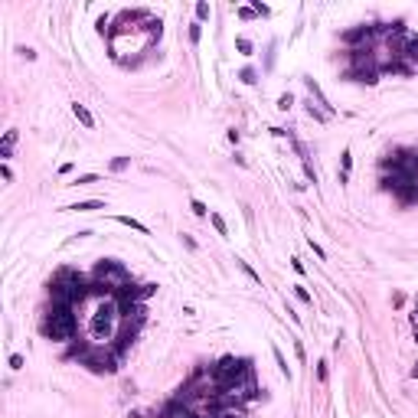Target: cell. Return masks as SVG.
<instances>
[{
  "instance_id": "obj_1",
  "label": "cell",
  "mask_w": 418,
  "mask_h": 418,
  "mask_svg": "<svg viewBox=\"0 0 418 418\" xmlns=\"http://www.w3.org/2000/svg\"><path fill=\"white\" fill-rule=\"evenodd\" d=\"M79 330V317H75V307H49L46 317H43V337L53 340V343H65V340L75 337Z\"/></svg>"
},
{
  "instance_id": "obj_2",
  "label": "cell",
  "mask_w": 418,
  "mask_h": 418,
  "mask_svg": "<svg viewBox=\"0 0 418 418\" xmlns=\"http://www.w3.org/2000/svg\"><path fill=\"white\" fill-rule=\"evenodd\" d=\"M92 281L108 288V291H121L124 284H131V271H127L118 258H102L92 271Z\"/></svg>"
},
{
  "instance_id": "obj_3",
  "label": "cell",
  "mask_w": 418,
  "mask_h": 418,
  "mask_svg": "<svg viewBox=\"0 0 418 418\" xmlns=\"http://www.w3.org/2000/svg\"><path fill=\"white\" fill-rule=\"evenodd\" d=\"M213 372H216V379H219V382H236V379L255 376L252 359H242V356H222L219 363L213 366Z\"/></svg>"
},
{
  "instance_id": "obj_4",
  "label": "cell",
  "mask_w": 418,
  "mask_h": 418,
  "mask_svg": "<svg viewBox=\"0 0 418 418\" xmlns=\"http://www.w3.org/2000/svg\"><path fill=\"white\" fill-rule=\"evenodd\" d=\"M79 363H82V366H88L92 372H118L121 359H118V356H111V353H105V350L88 347L85 353H82V359H79Z\"/></svg>"
},
{
  "instance_id": "obj_5",
  "label": "cell",
  "mask_w": 418,
  "mask_h": 418,
  "mask_svg": "<svg viewBox=\"0 0 418 418\" xmlns=\"http://www.w3.org/2000/svg\"><path fill=\"white\" fill-rule=\"evenodd\" d=\"M157 418H199V415H196L193 409H186V405H180V402H174V399H170V402H167L164 409L157 412Z\"/></svg>"
},
{
  "instance_id": "obj_6",
  "label": "cell",
  "mask_w": 418,
  "mask_h": 418,
  "mask_svg": "<svg viewBox=\"0 0 418 418\" xmlns=\"http://www.w3.org/2000/svg\"><path fill=\"white\" fill-rule=\"evenodd\" d=\"M340 40L347 43V46L356 49V43H369V40H372V26H356V30H347Z\"/></svg>"
},
{
  "instance_id": "obj_7",
  "label": "cell",
  "mask_w": 418,
  "mask_h": 418,
  "mask_svg": "<svg viewBox=\"0 0 418 418\" xmlns=\"http://www.w3.org/2000/svg\"><path fill=\"white\" fill-rule=\"evenodd\" d=\"M347 79H356V82H366V85H376L379 82V69H350Z\"/></svg>"
},
{
  "instance_id": "obj_8",
  "label": "cell",
  "mask_w": 418,
  "mask_h": 418,
  "mask_svg": "<svg viewBox=\"0 0 418 418\" xmlns=\"http://www.w3.org/2000/svg\"><path fill=\"white\" fill-rule=\"evenodd\" d=\"M304 85H307V92H310V98H317V105H324V111L327 115H333V105L327 102V95L320 92V85H317L314 79H304Z\"/></svg>"
},
{
  "instance_id": "obj_9",
  "label": "cell",
  "mask_w": 418,
  "mask_h": 418,
  "mask_svg": "<svg viewBox=\"0 0 418 418\" xmlns=\"http://www.w3.org/2000/svg\"><path fill=\"white\" fill-rule=\"evenodd\" d=\"M69 213H92V209H105V199H82V203L65 206Z\"/></svg>"
},
{
  "instance_id": "obj_10",
  "label": "cell",
  "mask_w": 418,
  "mask_h": 418,
  "mask_svg": "<svg viewBox=\"0 0 418 418\" xmlns=\"http://www.w3.org/2000/svg\"><path fill=\"white\" fill-rule=\"evenodd\" d=\"M16 131H7V134H3V141H0V160H10L13 157V144H16Z\"/></svg>"
},
{
  "instance_id": "obj_11",
  "label": "cell",
  "mask_w": 418,
  "mask_h": 418,
  "mask_svg": "<svg viewBox=\"0 0 418 418\" xmlns=\"http://www.w3.org/2000/svg\"><path fill=\"white\" fill-rule=\"evenodd\" d=\"M350 170H353V150L340 154V183H350Z\"/></svg>"
},
{
  "instance_id": "obj_12",
  "label": "cell",
  "mask_w": 418,
  "mask_h": 418,
  "mask_svg": "<svg viewBox=\"0 0 418 418\" xmlns=\"http://www.w3.org/2000/svg\"><path fill=\"white\" fill-rule=\"evenodd\" d=\"M72 115H75V118H79L85 127H95V118H92V111H88L85 105H79V102H75V105H72Z\"/></svg>"
},
{
  "instance_id": "obj_13",
  "label": "cell",
  "mask_w": 418,
  "mask_h": 418,
  "mask_svg": "<svg viewBox=\"0 0 418 418\" xmlns=\"http://www.w3.org/2000/svg\"><path fill=\"white\" fill-rule=\"evenodd\" d=\"M115 222H118V226H131V229H137V232H144V236H147V226H144V222H137L134 216H115Z\"/></svg>"
},
{
  "instance_id": "obj_14",
  "label": "cell",
  "mask_w": 418,
  "mask_h": 418,
  "mask_svg": "<svg viewBox=\"0 0 418 418\" xmlns=\"http://www.w3.org/2000/svg\"><path fill=\"white\" fill-rule=\"evenodd\" d=\"M271 353H275V363H278V369H281V376L291 379V369H288V359H284V353H281L278 347H271Z\"/></svg>"
},
{
  "instance_id": "obj_15",
  "label": "cell",
  "mask_w": 418,
  "mask_h": 418,
  "mask_svg": "<svg viewBox=\"0 0 418 418\" xmlns=\"http://www.w3.org/2000/svg\"><path fill=\"white\" fill-rule=\"evenodd\" d=\"M209 222H213V229L219 232V236H229V226H226V219H222L219 213H209Z\"/></svg>"
},
{
  "instance_id": "obj_16",
  "label": "cell",
  "mask_w": 418,
  "mask_h": 418,
  "mask_svg": "<svg viewBox=\"0 0 418 418\" xmlns=\"http://www.w3.org/2000/svg\"><path fill=\"white\" fill-rule=\"evenodd\" d=\"M294 298L300 300V304H307V307H314V298H310L307 288H300V284H294Z\"/></svg>"
},
{
  "instance_id": "obj_17",
  "label": "cell",
  "mask_w": 418,
  "mask_h": 418,
  "mask_svg": "<svg viewBox=\"0 0 418 418\" xmlns=\"http://www.w3.org/2000/svg\"><path fill=\"white\" fill-rule=\"evenodd\" d=\"M239 79H242V82H245V85H255V82H258V72H255V69H252V65H245V69H242V72H239Z\"/></svg>"
},
{
  "instance_id": "obj_18",
  "label": "cell",
  "mask_w": 418,
  "mask_h": 418,
  "mask_svg": "<svg viewBox=\"0 0 418 418\" xmlns=\"http://www.w3.org/2000/svg\"><path fill=\"white\" fill-rule=\"evenodd\" d=\"M88 183H98V174H82L69 183V186H88Z\"/></svg>"
},
{
  "instance_id": "obj_19",
  "label": "cell",
  "mask_w": 418,
  "mask_h": 418,
  "mask_svg": "<svg viewBox=\"0 0 418 418\" xmlns=\"http://www.w3.org/2000/svg\"><path fill=\"white\" fill-rule=\"evenodd\" d=\"M209 13H213V10H209V3H206V0H199V3H196V23L209 20Z\"/></svg>"
},
{
  "instance_id": "obj_20",
  "label": "cell",
  "mask_w": 418,
  "mask_h": 418,
  "mask_svg": "<svg viewBox=\"0 0 418 418\" xmlns=\"http://www.w3.org/2000/svg\"><path fill=\"white\" fill-rule=\"evenodd\" d=\"M127 164H131V157H115V160L108 164V170H111V174H121V170H124Z\"/></svg>"
},
{
  "instance_id": "obj_21",
  "label": "cell",
  "mask_w": 418,
  "mask_h": 418,
  "mask_svg": "<svg viewBox=\"0 0 418 418\" xmlns=\"http://www.w3.org/2000/svg\"><path fill=\"white\" fill-rule=\"evenodd\" d=\"M154 294H157V284H141V288H137V298H141V300L154 298Z\"/></svg>"
},
{
  "instance_id": "obj_22",
  "label": "cell",
  "mask_w": 418,
  "mask_h": 418,
  "mask_svg": "<svg viewBox=\"0 0 418 418\" xmlns=\"http://www.w3.org/2000/svg\"><path fill=\"white\" fill-rule=\"evenodd\" d=\"M189 209H193V213H196L199 219H206V216H209V209H206V203H203V199H193V203H189Z\"/></svg>"
},
{
  "instance_id": "obj_23",
  "label": "cell",
  "mask_w": 418,
  "mask_h": 418,
  "mask_svg": "<svg viewBox=\"0 0 418 418\" xmlns=\"http://www.w3.org/2000/svg\"><path fill=\"white\" fill-rule=\"evenodd\" d=\"M236 49H239L242 56H252V40H245V36H239V40H236Z\"/></svg>"
},
{
  "instance_id": "obj_24",
  "label": "cell",
  "mask_w": 418,
  "mask_h": 418,
  "mask_svg": "<svg viewBox=\"0 0 418 418\" xmlns=\"http://www.w3.org/2000/svg\"><path fill=\"white\" fill-rule=\"evenodd\" d=\"M23 366H26V359H23V356H20V353H10V369H13V372H20Z\"/></svg>"
},
{
  "instance_id": "obj_25",
  "label": "cell",
  "mask_w": 418,
  "mask_h": 418,
  "mask_svg": "<svg viewBox=\"0 0 418 418\" xmlns=\"http://www.w3.org/2000/svg\"><path fill=\"white\" fill-rule=\"evenodd\" d=\"M291 105H294V95H291V92H284L281 98H278V108H281V111H288Z\"/></svg>"
},
{
  "instance_id": "obj_26",
  "label": "cell",
  "mask_w": 418,
  "mask_h": 418,
  "mask_svg": "<svg viewBox=\"0 0 418 418\" xmlns=\"http://www.w3.org/2000/svg\"><path fill=\"white\" fill-rule=\"evenodd\" d=\"M239 268H242V271H245V275L252 278V281H255V284H261V278H258V275H255V271H252V265H248V261H239Z\"/></svg>"
},
{
  "instance_id": "obj_27",
  "label": "cell",
  "mask_w": 418,
  "mask_h": 418,
  "mask_svg": "<svg viewBox=\"0 0 418 418\" xmlns=\"http://www.w3.org/2000/svg\"><path fill=\"white\" fill-rule=\"evenodd\" d=\"M327 376H330V369H327V359H320V363H317V379H320V382H327Z\"/></svg>"
},
{
  "instance_id": "obj_28",
  "label": "cell",
  "mask_w": 418,
  "mask_h": 418,
  "mask_svg": "<svg viewBox=\"0 0 418 418\" xmlns=\"http://www.w3.org/2000/svg\"><path fill=\"white\" fill-rule=\"evenodd\" d=\"M199 36H203V26L193 23V26H189V43H199Z\"/></svg>"
},
{
  "instance_id": "obj_29",
  "label": "cell",
  "mask_w": 418,
  "mask_h": 418,
  "mask_svg": "<svg viewBox=\"0 0 418 418\" xmlns=\"http://www.w3.org/2000/svg\"><path fill=\"white\" fill-rule=\"evenodd\" d=\"M252 10H255V13H258V16H268V13H271V10L265 7V3H261V0H255V3H252Z\"/></svg>"
},
{
  "instance_id": "obj_30",
  "label": "cell",
  "mask_w": 418,
  "mask_h": 418,
  "mask_svg": "<svg viewBox=\"0 0 418 418\" xmlns=\"http://www.w3.org/2000/svg\"><path fill=\"white\" fill-rule=\"evenodd\" d=\"M239 16H242V20H255V16H258V13H255L252 7H239Z\"/></svg>"
},
{
  "instance_id": "obj_31",
  "label": "cell",
  "mask_w": 418,
  "mask_h": 418,
  "mask_svg": "<svg viewBox=\"0 0 418 418\" xmlns=\"http://www.w3.org/2000/svg\"><path fill=\"white\" fill-rule=\"evenodd\" d=\"M294 353H298V359H300V363L307 359V353H304V343H300V340H294Z\"/></svg>"
},
{
  "instance_id": "obj_32",
  "label": "cell",
  "mask_w": 418,
  "mask_h": 418,
  "mask_svg": "<svg viewBox=\"0 0 418 418\" xmlns=\"http://www.w3.org/2000/svg\"><path fill=\"white\" fill-rule=\"evenodd\" d=\"M307 245H310V248H314V255H317V258H320V261H324V258H327V252H324V248H320V245H317V242H314V239H310V242H307Z\"/></svg>"
},
{
  "instance_id": "obj_33",
  "label": "cell",
  "mask_w": 418,
  "mask_h": 418,
  "mask_svg": "<svg viewBox=\"0 0 418 418\" xmlns=\"http://www.w3.org/2000/svg\"><path fill=\"white\" fill-rule=\"evenodd\" d=\"M0 177H3V180H7V183H10V180H13V170H10V167H7V164H3V167H0Z\"/></svg>"
},
{
  "instance_id": "obj_34",
  "label": "cell",
  "mask_w": 418,
  "mask_h": 418,
  "mask_svg": "<svg viewBox=\"0 0 418 418\" xmlns=\"http://www.w3.org/2000/svg\"><path fill=\"white\" fill-rule=\"evenodd\" d=\"M291 268L298 271V275H304V261H300V258H291Z\"/></svg>"
},
{
  "instance_id": "obj_35",
  "label": "cell",
  "mask_w": 418,
  "mask_h": 418,
  "mask_svg": "<svg viewBox=\"0 0 418 418\" xmlns=\"http://www.w3.org/2000/svg\"><path fill=\"white\" fill-rule=\"evenodd\" d=\"M412 327L418 330V304H415V310H412Z\"/></svg>"
},
{
  "instance_id": "obj_36",
  "label": "cell",
  "mask_w": 418,
  "mask_h": 418,
  "mask_svg": "<svg viewBox=\"0 0 418 418\" xmlns=\"http://www.w3.org/2000/svg\"><path fill=\"white\" fill-rule=\"evenodd\" d=\"M409 376H412V379H418V363L412 366V372H409Z\"/></svg>"
}]
</instances>
